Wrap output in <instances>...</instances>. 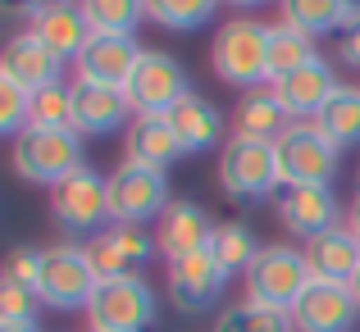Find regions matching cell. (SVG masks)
I'll return each mask as SVG.
<instances>
[{
    "instance_id": "obj_7",
    "label": "cell",
    "mask_w": 360,
    "mask_h": 332,
    "mask_svg": "<svg viewBox=\"0 0 360 332\" xmlns=\"http://www.w3.org/2000/svg\"><path fill=\"white\" fill-rule=\"evenodd\" d=\"M123 91H128L137 119H169L174 105L192 96V78H187L183 60H174L169 51H146Z\"/></svg>"
},
{
    "instance_id": "obj_6",
    "label": "cell",
    "mask_w": 360,
    "mask_h": 332,
    "mask_svg": "<svg viewBox=\"0 0 360 332\" xmlns=\"http://www.w3.org/2000/svg\"><path fill=\"white\" fill-rule=\"evenodd\" d=\"M51 214L69 237H96L110 223V178H101L96 168L82 164L78 173H69L60 187H51Z\"/></svg>"
},
{
    "instance_id": "obj_32",
    "label": "cell",
    "mask_w": 360,
    "mask_h": 332,
    "mask_svg": "<svg viewBox=\"0 0 360 332\" xmlns=\"http://www.w3.org/2000/svg\"><path fill=\"white\" fill-rule=\"evenodd\" d=\"M27 128H73V100H69L64 82L32 96V123Z\"/></svg>"
},
{
    "instance_id": "obj_23",
    "label": "cell",
    "mask_w": 360,
    "mask_h": 332,
    "mask_svg": "<svg viewBox=\"0 0 360 332\" xmlns=\"http://www.w3.org/2000/svg\"><path fill=\"white\" fill-rule=\"evenodd\" d=\"M306 264H310V278L315 282H352L360 269V241L352 227H333V232L306 241Z\"/></svg>"
},
{
    "instance_id": "obj_5",
    "label": "cell",
    "mask_w": 360,
    "mask_h": 332,
    "mask_svg": "<svg viewBox=\"0 0 360 332\" xmlns=\"http://www.w3.org/2000/svg\"><path fill=\"white\" fill-rule=\"evenodd\" d=\"M242 278H246V300L269 305V310H288V314L301 300V291L315 282L310 264H306V251H297V246H264Z\"/></svg>"
},
{
    "instance_id": "obj_27",
    "label": "cell",
    "mask_w": 360,
    "mask_h": 332,
    "mask_svg": "<svg viewBox=\"0 0 360 332\" xmlns=\"http://www.w3.org/2000/svg\"><path fill=\"white\" fill-rule=\"evenodd\" d=\"M224 0H146V18L165 32H196L214 23Z\"/></svg>"
},
{
    "instance_id": "obj_16",
    "label": "cell",
    "mask_w": 360,
    "mask_h": 332,
    "mask_svg": "<svg viewBox=\"0 0 360 332\" xmlns=\"http://www.w3.org/2000/svg\"><path fill=\"white\" fill-rule=\"evenodd\" d=\"M60 78H64V60H55L32 32H18V36L5 41V55H0V82L27 91V96H37V91H46V87H60Z\"/></svg>"
},
{
    "instance_id": "obj_15",
    "label": "cell",
    "mask_w": 360,
    "mask_h": 332,
    "mask_svg": "<svg viewBox=\"0 0 360 332\" xmlns=\"http://www.w3.org/2000/svg\"><path fill=\"white\" fill-rule=\"evenodd\" d=\"M73 100V128L82 137H110L119 128H132V100L123 87H101V82H73L69 87Z\"/></svg>"
},
{
    "instance_id": "obj_29",
    "label": "cell",
    "mask_w": 360,
    "mask_h": 332,
    "mask_svg": "<svg viewBox=\"0 0 360 332\" xmlns=\"http://www.w3.org/2000/svg\"><path fill=\"white\" fill-rule=\"evenodd\" d=\"M78 9L91 23V32H119V36H132L146 18V0H78Z\"/></svg>"
},
{
    "instance_id": "obj_37",
    "label": "cell",
    "mask_w": 360,
    "mask_h": 332,
    "mask_svg": "<svg viewBox=\"0 0 360 332\" xmlns=\"http://www.w3.org/2000/svg\"><path fill=\"white\" fill-rule=\"evenodd\" d=\"M347 227L356 232V241H360V192H356V201L347 205Z\"/></svg>"
},
{
    "instance_id": "obj_8",
    "label": "cell",
    "mask_w": 360,
    "mask_h": 332,
    "mask_svg": "<svg viewBox=\"0 0 360 332\" xmlns=\"http://www.w3.org/2000/svg\"><path fill=\"white\" fill-rule=\"evenodd\" d=\"M96 269H91L87 251L73 241L46 246L41 251V278H37V296L46 310H87L91 291H96Z\"/></svg>"
},
{
    "instance_id": "obj_41",
    "label": "cell",
    "mask_w": 360,
    "mask_h": 332,
    "mask_svg": "<svg viewBox=\"0 0 360 332\" xmlns=\"http://www.w3.org/2000/svg\"><path fill=\"white\" fill-rule=\"evenodd\" d=\"M347 287H352V296H356V305H360V269H356V278L347 282Z\"/></svg>"
},
{
    "instance_id": "obj_34",
    "label": "cell",
    "mask_w": 360,
    "mask_h": 332,
    "mask_svg": "<svg viewBox=\"0 0 360 332\" xmlns=\"http://www.w3.org/2000/svg\"><path fill=\"white\" fill-rule=\"evenodd\" d=\"M9 278H18V282H27V287H37V278H41V251L37 246H18L14 255H9Z\"/></svg>"
},
{
    "instance_id": "obj_12",
    "label": "cell",
    "mask_w": 360,
    "mask_h": 332,
    "mask_svg": "<svg viewBox=\"0 0 360 332\" xmlns=\"http://www.w3.org/2000/svg\"><path fill=\"white\" fill-rule=\"evenodd\" d=\"M165 282H169V300H174L183 314H210L224 300V291H229V273H224V264L214 260L210 251L174 260Z\"/></svg>"
},
{
    "instance_id": "obj_19",
    "label": "cell",
    "mask_w": 360,
    "mask_h": 332,
    "mask_svg": "<svg viewBox=\"0 0 360 332\" xmlns=\"http://www.w3.org/2000/svg\"><path fill=\"white\" fill-rule=\"evenodd\" d=\"M214 227L219 223H210V214L196 201H169V210L155 219L160 255L174 264V260H187V255H196V251H210Z\"/></svg>"
},
{
    "instance_id": "obj_18",
    "label": "cell",
    "mask_w": 360,
    "mask_h": 332,
    "mask_svg": "<svg viewBox=\"0 0 360 332\" xmlns=\"http://www.w3.org/2000/svg\"><path fill=\"white\" fill-rule=\"evenodd\" d=\"M338 87H342V82H338L333 64H328L324 55H319L315 64H306V69H297V73H288V78L269 82V91L278 96V105L292 114V123H315L319 109L333 100Z\"/></svg>"
},
{
    "instance_id": "obj_25",
    "label": "cell",
    "mask_w": 360,
    "mask_h": 332,
    "mask_svg": "<svg viewBox=\"0 0 360 332\" xmlns=\"http://www.w3.org/2000/svg\"><path fill=\"white\" fill-rule=\"evenodd\" d=\"M319 51H315V36L301 32V27L292 23H274L269 27V82L288 78V73L306 69V64H315Z\"/></svg>"
},
{
    "instance_id": "obj_26",
    "label": "cell",
    "mask_w": 360,
    "mask_h": 332,
    "mask_svg": "<svg viewBox=\"0 0 360 332\" xmlns=\"http://www.w3.org/2000/svg\"><path fill=\"white\" fill-rule=\"evenodd\" d=\"M315 128L324 132L338 150H342V146H360V87H338L333 100L319 109Z\"/></svg>"
},
{
    "instance_id": "obj_39",
    "label": "cell",
    "mask_w": 360,
    "mask_h": 332,
    "mask_svg": "<svg viewBox=\"0 0 360 332\" xmlns=\"http://www.w3.org/2000/svg\"><path fill=\"white\" fill-rule=\"evenodd\" d=\"M224 5H233V9H260V5H269V0H224Z\"/></svg>"
},
{
    "instance_id": "obj_1",
    "label": "cell",
    "mask_w": 360,
    "mask_h": 332,
    "mask_svg": "<svg viewBox=\"0 0 360 332\" xmlns=\"http://www.w3.org/2000/svg\"><path fill=\"white\" fill-rule=\"evenodd\" d=\"M214 73L238 91H260L269 82V23L229 18L210 46Z\"/></svg>"
},
{
    "instance_id": "obj_35",
    "label": "cell",
    "mask_w": 360,
    "mask_h": 332,
    "mask_svg": "<svg viewBox=\"0 0 360 332\" xmlns=\"http://www.w3.org/2000/svg\"><path fill=\"white\" fill-rule=\"evenodd\" d=\"M338 64L360 69V23H347L342 32H338Z\"/></svg>"
},
{
    "instance_id": "obj_31",
    "label": "cell",
    "mask_w": 360,
    "mask_h": 332,
    "mask_svg": "<svg viewBox=\"0 0 360 332\" xmlns=\"http://www.w3.org/2000/svg\"><path fill=\"white\" fill-rule=\"evenodd\" d=\"M288 310H269V305H255V300H238V305L219 310L214 319V332H292Z\"/></svg>"
},
{
    "instance_id": "obj_21",
    "label": "cell",
    "mask_w": 360,
    "mask_h": 332,
    "mask_svg": "<svg viewBox=\"0 0 360 332\" xmlns=\"http://www.w3.org/2000/svg\"><path fill=\"white\" fill-rule=\"evenodd\" d=\"M169 128H174L183 155H201V150H214L219 141H229V137H224V128H229V123H224V109L214 105V100L196 96V91L183 100V105H174V114H169Z\"/></svg>"
},
{
    "instance_id": "obj_33",
    "label": "cell",
    "mask_w": 360,
    "mask_h": 332,
    "mask_svg": "<svg viewBox=\"0 0 360 332\" xmlns=\"http://www.w3.org/2000/svg\"><path fill=\"white\" fill-rule=\"evenodd\" d=\"M37 305H41L37 287L5 273V282H0V324H27V319H37Z\"/></svg>"
},
{
    "instance_id": "obj_22",
    "label": "cell",
    "mask_w": 360,
    "mask_h": 332,
    "mask_svg": "<svg viewBox=\"0 0 360 332\" xmlns=\"http://www.w3.org/2000/svg\"><path fill=\"white\" fill-rule=\"evenodd\" d=\"M123 159L141 168H155V173H169L183 159V146H178L169 119H132L128 137H123Z\"/></svg>"
},
{
    "instance_id": "obj_9",
    "label": "cell",
    "mask_w": 360,
    "mask_h": 332,
    "mask_svg": "<svg viewBox=\"0 0 360 332\" xmlns=\"http://www.w3.org/2000/svg\"><path fill=\"white\" fill-rule=\"evenodd\" d=\"M278 173L283 187H310V182H333L338 173V146L315 128V123H292L278 141Z\"/></svg>"
},
{
    "instance_id": "obj_28",
    "label": "cell",
    "mask_w": 360,
    "mask_h": 332,
    "mask_svg": "<svg viewBox=\"0 0 360 332\" xmlns=\"http://www.w3.org/2000/svg\"><path fill=\"white\" fill-rule=\"evenodd\" d=\"M283 9V23L301 27L310 36H324V32H342L347 27V5L342 0H278Z\"/></svg>"
},
{
    "instance_id": "obj_38",
    "label": "cell",
    "mask_w": 360,
    "mask_h": 332,
    "mask_svg": "<svg viewBox=\"0 0 360 332\" xmlns=\"http://www.w3.org/2000/svg\"><path fill=\"white\" fill-rule=\"evenodd\" d=\"M0 332H41L37 319H27V324H0Z\"/></svg>"
},
{
    "instance_id": "obj_24",
    "label": "cell",
    "mask_w": 360,
    "mask_h": 332,
    "mask_svg": "<svg viewBox=\"0 0 360 332\" xmlns=\"http://www.w3.org/2000/svg\"><path fill=\"white\" fill-rule=\"evenodd\" d=\"M288 128H292V114L278 105V96H274L269 87L246 91V96H242V105H238V137L278 141Z\"/></svg>"
},
{
    "instance_id": "obj_30",
    "label": "cell",
    "mask_w": 360,
    "mask_h": 332,
    "mask_svg": "<svg viewBox=\"0 0 360 332\" xmlns=\"http://www.w3.org/2000/svg\"><path fill=\"white\" fill-rule=\"evenodd\" d=\"M264 246L255 241V232L246 223H219L214 227V241H210V255L224 264V273H246L255 264V255H260Z\"/></svg>"
},
{
    "instance_id": "obj_3",
    "label": "cell",
    "mask_w": 360,
    "mask_h": 332,
    "mask_svg": "<svg viewBox=\"0 0 360 332\" xmlns=\"http://www.w3.org/2000/svg\"><path fill=\"white\" fill-rule=\"evenodd\" d=\"M219 187L233 201H274V196L283 192L274 141L229 137L224 150H219Z\"/></svg>"
},
{
    "instance_id": "obj_4",
    "label": "cell",
    "mask_w": 360,
    "mask_h": 332,
    "mask_svg": "<svg viewBox=\"0 0 360 332\" xmlns=\"http://www.w3.org/2000/svg\"><path fill=\"white\" fill-rule=\"evenodd\" d=\"M155 291L141 273H123V278H101L87 300V328L91 332H146L155 324Z\"/></svg>"
},
{
    "instance_id": "obj_11",
    "label": "cell",
    "mask_w": 360,
    "mask_h": 332,
    "mask_svg": "<svg viewBox=\"0 0 360 332\" xmlns=\"http://www.w3.org/2000/svg\"><path fill=\"white\" fill-rule=\"evenodd\" d=\"M274 210H278V223L288 227L301 241H315V237L342 227V205L333 196V182H310V187H283L274 196Z\"/></svg>"
},
{
    "instance_id": "obj_10",
    "label": "cell",
    "mask_w": 360,
    "mask_h": 332,
    "mask_svg": "<svg viewBox=\"0 0 360 332\" xmlns=\"http://www.w3.org/2000/svg\"><path fill=\"white\" fill-rule=\"evenodd\" d=\"M169 210V178L141 164H123L110 173V219L115 223H137L146 227L150 219Z\"/></svg>"
},
{
    "instance_id": "obj_17",
    "label": "cell",
    "mask_w": 360,
    "mask_h": 332,
    "mask_svg": "<svg viewBox=\"0 0 360 332\" xmlns=\"http://www.w3.org/2000/svg\"><path fill=\"white\" fill-rule=\"evenodd\" d=\"M360 319V305L352 287L342 282H310L301 300L292 305V324L297 332H352Z\"/></svg>"
},
{
    "instance_id": "obj_14",
    "label": "cell",
    "mask_w": 360,
    "mask_h": 332,
    "mask_svg": "<svg viewBox=\"0 0 360 332\" xmlns=\"http://www.w3.org/2000/svg\"><path fill=\"white\" fill-rule=\"evenodd\" d=\"M141 55H146V51L137 46V36L96 32L87 46H82V55L73 60V69H78V82H101V87H128V78L137 73Z\"/></svg>"
},
{
    "instance_id": "obj_36",
    "label": "cell",
    "mask_w": 360,
    "mask_h": 332,
    "mask_svg": "<svg viewBox=\"0 0 360 332\" xmlns=\"http://www.w3.org/2000/svg\"><path fill=\"white\" fill-rule=\"evenodd\" d=\"M46 5H55V0H5V14H23V18H32L37 9H46Z\"/></svg>"
},
{
    "instance_id": "obj_20",
    "label": "cell",
    "mask_w": 360,
    "mask_h": 332,
    "mask_svg": "<svg viewBox=\"0 0 360 332\" xmlns=\"http://www.w3.org/2000/svg\"><path fill=\"white\" fill-rule=\"evenodd\" d=\"M27 32L37 36V41L46 46V51L55 55V60H78L82 55V46L91 41V23L82 18V9H78V0H55V5H46V9H37L32 18H27Z\"/></svg>"
},
{
    "instance_id": "obj_2",
    "label": "cell",
    "mask_w": 360,
    "mask_h": 332,
    "mask_svg": "<svg viewBox=\"0 0 360 332\" xmlns=\"http://www.w3.org/2000/svg\"><path fill=\"white\" fill-rule=\"evenodd\" d=\"M14 173L37 187H60L82 168V132L78 128H27L9 146Z\"/></svg>"
},
{
    "instance_id": "obj_40",
    "label": "cell",
    "mask_w": 360,
    "mask_h": 332,
    "mask_svg": "<svg viewBox=\"0 0 360 332\" xmlns=\"http://www.w3.org/2000/svg\"><path fill=\"white\" fill-rule=\"evenodd\" d=\"M347 5V23H360V0H342Z\"/></svg>"
},
{
    "instance_id": "obj_13",
    "label": "cell",
    "mask_w": 360,
    "mask_h": 332,
    "mask_svg": "<svg viewBox=\"0 0 360 332\" xmlns=\"http://www.w3.org/2000/svg\"><path fill=\"white\" fill-rule=\"evenodd\" d=\"M87 260L96 269V278H123V273H137L141 264H150V255L160 251L155 232L137 223H110L105 232H96L87 246Z\"/></svg>"
}]
</instances>
